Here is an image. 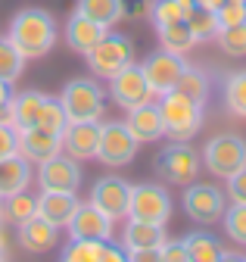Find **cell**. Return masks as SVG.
I'll return each instance as SVG.
<instances>
[{"label":"cell","mask_w":246,"mask_h":262,"mask_svg":"<svg viewBox=\"0 0 246 262\" xmlns=\"http://www.w3.org/2000/svg\"><path fill=\"white\" fill-rule=\"evenodd\" d=\"M7 38L25 59H35V56L50 53V47L56 44V22L41 7H25L13 16Z\"/></svg>","instance_id":"obj_1"},{"label":"cell","mask_w":246,"mask_h":262,"mask_svg":"<svg viewBox=\"0 0 246 262\" xmlns=\"http://www.w3.org/2000/svg\"><path fill=\"white\" fill-rule=\"evenodd\" d=\"M162 113V125H165V135L171 141H190L196 131L203 128V103L190 100L178 91L162 94V100L156 103Z\"/></svg>","instance_id":"obj_2"},{"label":"cell","mask_w":246,"mask_h":262,"mask_svg":"<svg viewBox=\"0 0 246 262\" xmlns=\"http://www.w3.org/2000/svg\"><path fill=\"white\" fill-rule=\"evenodd\" d=\"M87 66L94 69L97 78H112L118 69H125L128 62H134V41L118 31H106V35L84 53Z\"/></svg>","instance_id":"obj_3"},{"label":"cell","mask_w":246,"mask_h":262,"mask_svg":"<svg viewBox=\"0 0 246 262\" xmlns=\"http://www.w3.org/2000/svg\"><path fill=\"white\" fill-rule=\"evenodd\" d=\"M59 103H63L69 122H100L103 88L94 78H72L63 88V94H59Z\"/></svg>","instance_id":"obj_4"},{"label":"cell","mask_w":246,"mask_h":262,"mask_svg":"<svg viewBox=\"0 0 246 262\" xmlns=\"http://www.w3.org/2000/svg\"><path fill=\"white\" fill-rule=\"evenodd\" d=\"M203 159L212 175L231 178L234 172H240L246 166V141L240 135H215L203 147Z\"/></svg>","instance_id":"obj_5"},{"label":"cell","mask_w":246,"mask_h":262,"mask_svg":"<svg viewBox=\"0 0 246 262\" xmlns=\"http://www.w3.org/2000/svg\"><path fill=\"white\" fill-rule=\"evenodd\" d=\"M153 169H156L159 178H165L171 184H190L200 172V159H196V150L187 147V141H175L156 153Z\"/></svg>","instance_id":"obj_6"},{"label":"cell","mask_w":246,"mask_h":262,"mask_svg":"<svg viewBox=\"0 0 246 262\" xmlns=\"http://www.w3.org/2000/svg\"><path fill=\"white\" fill-rule=\"evenodd\" d=\"M109 97L121 106V110H134L140 103H150L153 97V88L143 75V66L137 62H128L125 69H118L112 78H109Z\"/></svg>","instance_id":"obj_7"},{"label":"cell","mask_w":246,"mask_h":262,"mask_svg":"<svg viewBox=\"0 0 246 262\" xmlns=\"http://www.w3.org/2000/svg\"><path fill=\"white\" fill-rule=\"evenodd\" d=\"M128 219L153 222V225H165V222L171 219V200H168V190L159 187V184H131Z\"/></svg>","instance_id":"obj_8"},{"label":"cell","mask_w":246,"mask_h":262,"mask_svg":"<svg viewBox=\"0 0 246 262\" xmlns=\"http://www.w3.org/2000/svg\"><path fill=\"white\" fill-rule=\"evenodd\" d=\"M137 153V141L131 138V131L125 122H106L100 125V144H97V159L103 166H128Z\"/></svg>","instance_id":"obj_9"},{"label":"cell","mask_w":246,"mask_h":262,"mask_svg":"<svg viewBox=\"0 0 246 262\" xmlns=\"http://www.w3.org/2000/svg\"><path fill=\"white\" fill-rule=\"evenodd\" d=\"M228 203H225V193L215 187V184H190L184 190V212H187L193 222L200 225H212L225 215Z\"/></svg>","instance_id":"obj_10"},{"label":"cell","mask_w":246,"mask_h":262,"mask_svg":"<svg viewBox=\"0 0 246 262\" xmlns=\"http://www.w3.org/2000/svg\"><path fill=\"white\" fill-rule=\"evenodd\" d=\"M66 228H69L72 241H103L106 244L112 237V219L90 200L78 203V209H75V215H72V222Z\"/></svg>","instance_id":"obj_11"},{"label":"cell","mask_w":246,"mask_h":262,"mask_svg":"<svg viewBox=\"0 0 246 262\" xmlns=\"http://www.w3.org/2000/svg\"><path fill=\"white\" fill-rule=\"evenodd\" d=\"M38 184L41 190H63V193H75L81 187V169L75 156H53L38 166Z\"/></svg>","instance_id":"obj_12"},{"label":"cell","mask_w":246,"mask_h":262,"mask_svg":"<svg viewBox=\"0 0 246 262\" xmlns=\"http://www.w3.org/2000/svg\"><path fill=\"white\" fill-rule=\"evenodd\" d=\"M184 56H178V53H168V50H159V53H153V56H146L143 59V75H146V81H150V88H153V94H168V91H175V84H178V78H181V72H184Z\"/></svg>","instance_id":"obj_13"},{"label":"cell","mask_w":246,"mask_h":262,"mask_svg":"<svg viewBox=\"0 0 246 262\" xmlns=\"http://www.w3.org/2000/svg\"><path fill=\"white\" fill-rule=\"evenodd\" d=\"M90 203L100 206L112 222L115 219H125L128 215V203H131V184L125 178H115V175H106L94 184L90 190Z\"/></svg>","instance_id":"obj_14"},{"label":"cell","mask_w":246,"mask_h":262,"mask_svg":"<svg viewBox=\"0 0 246 262\" xmlns=\"http://www.w3.org/2000/svg\"><path fill=\"white\" fill-rule=\"evenodd\" d=\"M131 138L137 144H156L159 138H165V125H162V113L156 103H140L134 110H128V119H125Z\"/></svg>","instance_id":"obj_15"},{"label":"cell","mask_w":246,"mask_h":262,"mask_svg":"<svg viewBox=\"0 0 246 262\" xmlns=\"http://www.w3.org/2000/svg\"><path fill=\"white\" fill-rule=\"evenodd\" d=\"M63 153V135H53V131H41V128H28L19 131V156H25L28 162H47L53 156Z\"/></svg>","instance_id":"obj_16"},{"label":"cell","mask_w":246,"mask_h":262,"mask_svg":"<svg viewBox=\"0 0 246 262\" xmlns=\"http://www.w3.org/2000/svg\"><path fill=\"white\" fill-rule=\"evenodd\" d=\"M100 144V125L97 122H69L63 131V147L75 159H94Z\"/></svg>","instance_id":"obj_17"},{"label":"cell","mask_w":246,"mask_h":262,"mask_svg":"<svg viewBox=\"0 0 246 262\" xmlns=\"http://www.w3.org/2000/svg\"><path fill=\"white\" fill-rule=\"evenodd\" d=\"M59 237V228L53 222H47L44 215H32L19 222V247L28 250V253H44L56 244Z\"/></svg>","instance_id":"obj_18"},{"label":"cell","mask_w":246,"mask_h":262,"mask_svg":"<svg viewBox=\"0 0 246 262\" xmlns=\"http://www.w3.org/2000/svg\"><path fill=\"white\" fill-rule=\"evenodd\" d=\"M38 215H44L47 222H53L56 228H66L78 209V196L75 193H63V190H41L38 196Z\"/></svg>","instance_id":"obj_19"},{"label":"cell","mask_w":246,"mask_h":262,"mask_svg":"<svg viewBox=\"0 0 246 262\" xmlns=\"http://www.w3.org/2000/svg\"><path fill=\"white\" fill-rule=\"evenodd\" d=\"M44 97H47V94H41V91H25V94H19V97H13V100H10L7 113H10V125L16 128V135L38 125Z\"/></svg>","instance_id":"obj_20"},{"label":"cell","mask_w":246,"mask_h":262,"mask_svg":"<svg viewBox=\"0 0 246 262\" xmlns=\"http://www.w3.org/2000/svg\"><path fill=\"white\" fill-rule=\"evenodd\" d=\"M32 181V162L25 156H7L0 159V196H13V193H22Z\"/></svg>","instance_id":"obj_21"},{"label":"cell","mask_w":246,"mask_h":262,"mask_svg":"<svg viewBox=\"0 0 246 262\" xmlns=\"http://www.w3.org/2000/svg\"><path fill=\"white\" fill-rule=\"evenodd\" d=\"M106 31H109V28L90 22L87 16L72 13V19H69V25H66V44H69L72 50H78V53H87L90 47H94V44L106 35Z\"/></svg>","instance_id":"obj_22"},{"label":"cell","mask_w":246,"mask_h":262,"mask_svg":"<svg viewBox=\"0 0 246 262\" xmlns=\"http://www.w3.org/2000/svg\"><path fill=\"white\" fill-rule=\"evenodd\" d=\"M162 244H165V228L162 225H153V222L131 219L125 225V234H121V247H125V253L143 250V247H162Z\"/></svg>","instance_id":"obj_23"},{"label":"cell","mask_w":246,"mask_h":262,"mask_svg":"<svg viewBox=\"0 0 246 262\" xmlns=\"http://www.w3.org/2000/svg\"><path fill=\"white\" fill-rule=\"evenodd\" d=\"M75 13L87 16L90 22H97L103 28H112L121 22V0H78Z\"/></svg>","instance_id":"obj_24"},{"label":"cell","mask_w":246,"mask_h":262,"mask_svg":"<svg viewBox=\"0 0 246 262\" xmlns=\"http://www.w3.org/2000/svg\"><path fill=\"white\" fill-rule=\"evenodd\" d=\"M190 10H193V0H153L146 16H150V22L156 28H162V25L184 22Z\"/></svg>","instance_id":"obj_25"},{"label":"cell","mask_w":246,"mask_h":262,"mask_svg":"<svg viewBox=\"0 0 246 262\" xmlns=\"http://www.w3.org/2000/svg\"><path fill=\"white\" fill-rule=\"evenodd\" d=\"M184 22H187V28H190V35H193V41H196V44L215 41V38H218V31H222L218 16H215L212 10H203V7H193Z\"/></svg>","instance_id":"obj_26"},{"label":"cell","mask_w":246,"mask_h":262,"mask_svg":"<svg viewBox=\"0 0 246 262\" xmlns=\"http://www.w3.org/2000/svg\"><path fill=\"white\" fill-rule=\"evenodd\" d=\"M184 247H187V253H190V262H218L222 259V244L215 241L212 234H206V231H193V234H187L184 237Z\"/></svg>","instance_id":"obj_27"},{"label":"cell","mask_w":246,"mask_h":262,"mask_svg":"<svg viewBox=\"0 0 246 262\" xmlns=\"http://www.w3.org/2000/svg\"><path fill=\"white\" fill-rule=\"evenodd\" d=\"M159 31V41H162V50H168V53H178V56H184V53H190L193 50V35H190V28H187V22H175V25H162V28H156Z\"/></svg>","instance_id":"obj_28"},{"label":"cell","mask_w":246,"mask_h":262,"mask_svg":"<svg viewBox=\"0 0 246 262\" xmlns=\"http://www.w3.org/2000/svg\"><path fill=\"white\" fill-rule=\"evenodd\" d=\"M222 94H225V103L234 116L246 119V72H231L222 81Z\"/></svg>","instance_id":"obj_29"},{"label":"cell","mask_w":246,"mask_h":262,"mask_svg":"<svg viewBox=\"0 0 246 262\" xmlns=\"http://www.w3.org/2000/svg\"><path fill=\"white\" fill-rule=\"evenodd\" d=\"M175 91L184 94V97H190V100H196V103H206V97H209V78L200 69H193V66H184V72H181Z\"/></svg>","instance_id":"obj_30"},{"label":"cell","mask_w":246,"mask_h":262,"mask_svg":"<svg viewBox=\"0 0 246 262\" xmlns=\"http://www.w3.org/2000/svg\"><path fill=\"white\" fill-rule=\"evenodd\" d=\"M66 125H69V119H66V110H63V103H59V97H44V106H41V116H38L35 128L63 135Z\"/></svg>","instance_id":"obj_31"},{"label":"cell","mask_w":246,"mask_h":262,"mask_svg":"<svg viewBox=\"0 0 246 262\" xmlns=\"http://www.w3.org/2000/svg\"><path fill=\"white\" fill-rule=\"evenodd\" d=\"M25 69V56L10 44V38H0V81L13 84Z\"/></svg>","instance_id":"obj_32"},{"label":"cell","mask_w":246,"mask_h":262,"mask_svg":"<svg viewBox=\"0 0 246 262\" xmlns=\"http://www.w3.org/2000/svg\"><path fill=\"white\" fill-rule=\"evenodd\" d=\"M222 222H225L228 237H231L234 244L246 247V203H234V206H228L225 215H222Z\"/></svg>","instance_id":"obj_33"},{"label":"cell","mask_w":246,"mask_h":262,"mask_svg":"<svg viewBox=\"0 0 246 262\" xmlns=\"http://www.w3.org/2000/svg\"><path fill=\"white\" fill-rule=\"evenodd\" d=\"M103 241H72L66 253L59 256V262H97L103 253Z\"/></svg>","instance_id":"obj_34"},{"label":"cell","mask_w":246,"mask_h":262,"mask_svg":"<svg viewBox=\"0 0 246 262\" xmlns=\"http://www.w3.org/2000/svg\"><path fill=\"white\" fill-rule=\"evenodd\" d=\"M215 41H218V47H222L228 56H246V22H243V25L222 28Z\"/></svg>","instance_id":"obj_35"},{"label":"cell","mask_w":246,"mask_h":262,"mask_svg":"<svg viewBox=\"0 0 246 262\" xmlns=\"http://www.w3.org/2000/svg\"><path fill=\"white\" fill-rule=\"evenodd\" d=\"M4 212H7V219L10 222H25V219H32V215H38V203L28 196L25 190L22 193H13V196H7V203H4Z\"/></svg>","instance_id":"obj_36"},{"label":"cell","mask_w":246,"mask_h":262,"mask_svg":"<svg viewBox=\"0 0 246 262\" xmlns=\"http://www.w3.org/2000/svg\"><path fill=\"white\" fill-rule=\"evenodd\" d=\"M215 16H218V25L222 28L243 25L246 22V0H225V4L215 10Z\"/></svg>","instance_id":"obj_37"},{"label":"cell","mask_w":246,"mask_h":262,"mask_svg":"<svg viewBox=\"0 0 246 262\" xmlns=\"http://www.w3.org/2000/svg\"><path fill=\"white\" fill-rule=\"evenodd\" d=\"M16 153H19V135H16V128L0 119V159L16 156Z\"/></svg>","instance_id":"obj_38"},{"label":"cell","mask_w":246,"mask_h":262,"mask_svg":"<svg viewBox=\"0 0 246 262\" xmlns=\"http://www.w3.org/2000/svg\"><path fill=\"white\" fill-rule=\"evenodd\" d=\"M162 262H190V253L184 241H165L162 244Z\"/></svg>","instance_id":"obj_39"},{"label":"cell","mask_w":246,"mask_h":262,"mask_svg":"<svg viewBox=\"0 0 246 262\" xmlns=\"http://www.w3.org/2000/svg\"><path fill=\"white\" fill-rule=\"evenodd\" d=\"M228 193L234 203H246V166L228 178Z\"/></svg>","instance_id":"obj_40"},{"label":"cell","mask_w":246,"mask_h":262,"mask_svg":"<svg viewBox=\"0 0 246 262\" xmlns=\"http://www.w3.org/2000/svg\"><path fill=\"white\" fill-rule=\"evenodd\" d=\"M150 10V0H121V19H140Z\"/></svg>","instance_id":"obj_41"},{"label":"cell","mask_w":246,"mask_h":262,"mask_svg":"<svg viewBox=\"0 0 246 262\" xmlns=\"http://www.w3.org/2000/svg\"><path fill=\"white\" fill-rule=\"evenodd\" d=\"M128 262H162V247H143V250H131Z\"/></svg>","instance_id":"obj_42"},{"label":"cell","mask_w":246,"mask_h":262,"mask_svg":"<svg viewBox=\"0 0 246 262\" xmlns=\"http://www.w3.org/2000/svg\"><path fill=\"white\" fill-rule=\"evenodd\" d=\"M97 262H128V256H125V247L118 250V247H109V244H106Z\"/></svg>","instance_id":"obj_43"},{"label":"cell","mask_w":246,"mask_h":262,"mask_svg":"<svg viewBox=\"0 0 246 262\" xmlns=\"http://www.w3.org/2000/svg\"><path fill=\"white\" fill-rule=\"evenodd\" d=\"M222 4H225V0H193V7H203V10H212V13L218 10Z\"/></svg>","instance_id":"obj_44"},{"label":"cell","mask_w":246,"mask_h":262,"mask_svg":"<svg viewBox=\"0 0 246 262\" xmlns=\"http://www.w3.org/2000/svg\"><path fill=\"white\" fill-rule=\"evenodd\" d=\"M10 100H13V97H10V84H7V81H0V110H7Z\"/></svg>","instance_id":"obj_45"},{"label":"cell","mask_w":246,"mask_h":262,"mask_svg":"<svg viewBox=\"0 0 246 262\" xmlns=\"http://www.w3.org/2000/svg\"><path fill=\"white\" fill-rule=\"evenodd\" d=\"M218 262H246V256H240V253H222Z\"/></svg>","instance_id":"obj_46"},{"label":"cell","mask_w":246,"mask_h":262,"mask_svg":"<svg viewBox=\"0 0 246 262\" xmlns=\"http://www.w3.org/2000/svg\"><path fill=\"white\" fill-rule=\"evenodd\" d=\"M0 219H4V196H0Z\"/></svg>","instance_id":"obj_47"},{"label":"cell","mask_w":246,"mask_h":262,"mask_svg":"<svg viewBox=\"0 0 246 262\" xmlns=\"http://www.w3.org/2000/svg\"><path fill=\"white\" fill-rule=\"evenodd\" d=\"M0 262H7V259H4V256H0Z\"/></svg>","instance_id":"obj_48"}]
</instances>
